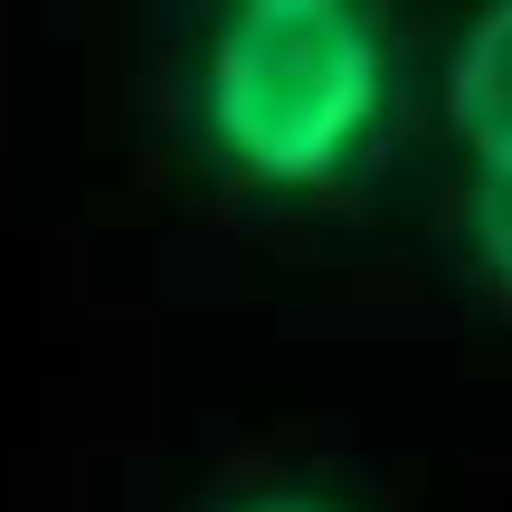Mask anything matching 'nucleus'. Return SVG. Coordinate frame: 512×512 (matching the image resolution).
<instances>
[{"instance_id":"obj_3","label":"nucleus","mask_w":512,"mask_h":512,"mask_svg":"<svg viewBox=\"0 0 512 512\" xmlns=\"http://www.w3.org/2000/svg\"><path fill=\"white\" fill-rule=\"evenodd\" d=\"M446 256L494 313H512V162H465L446 200Z\"/></svg>"},{"instance_id":"obj_1","label":"nucleus","mask_w":512,"mask_h":512,"mask_svg":"<svg viewBox=\"0 0 512 512\" xmlns=\"http://www.w3.org/2000/svg\"><path fill=\"white\" fill-rule=\"evenodd\" d=\"M171 124L209 181L304 209L380 171L399 133V38L380 0H238L190 19Z\"/></svg>"},{"instance_id":"obj_2","label":"nucleus","mask_w":512,"mask_h":512,"mask_svg":"<svg viewBox=\"0 0 512 512\" xmlns=\"http://www.w3.org/2000/svg\"><path fill=\"white\" fill-rule=\"evenodd\" d=\"M437 124L465 162H512V0H465L437 57Z\"/></svg>"},{"instance_id":"obj_4","label":"nucleus","mask_w":512,"mask_h":512,"mask_svg":"<svg viewBox=\"0 0 512 512\" xmlns=\"http://www.w3.org/2000/svg\"><path fill=\"white\" fill-rule=\"evenodd\" d=\"M209 512H370L361 494H342L332 475H266V484H238Z\"/></svg>"},{"instance_id":"obj_5","label":"nucleus","mask_w":512,"mask_h":512,"mask_svg":"<svg viewBox=\"0 0 512 512\" xmlns=\"http://www.w3.org/2000/svg\"><path fill=\"white\" fill-rule=\"evenodd\" d=\"M200 10H238V0H200ZM200 10H190V19H200Z\"/></svg>"}]
</instances>
